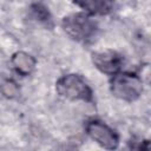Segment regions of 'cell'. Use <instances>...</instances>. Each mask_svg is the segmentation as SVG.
Masks as SVG:
<instances>
[{
	"label": "cell",
	"mask_w": 151,
	"mask_h": 151,
	"mask_svg": "<svg viewBox=\"0 0 151 151\" xmlns=\"http://www.w3.org/2000/svg\"><path fill=\"white\" fill-rule=\"evenodd\" d=\"M110 90L118 99L132 103L137 100L143 92V80L136 73L118 72L111 76Z\"/></svg>",
	"instance_id": "cell-3"
},
{
	"label": "cell",
	"mask_w": 151,
	"mask_h": 151,
	"mask_svg": "<svg viewBox=\"0 0 151 151\" xmlns=\"http://www.w3.org/2000/svg\"><path fill=\"white\" fill-rule=\"evenodd\" d=\"M92 63L101 73L113 76L120 72L124 60L118 52L113 50H105L94 52L92 54Z\"/></svg>",
	"instance_id": "cell-5"
},
{
	"label": "cell",
	"mask_w": 151,
	"mask_h": 151,
	"mask_svg": "<svg viewBox=\"0 0 151 151\" xmlns=\"http://www.w3.org/2000/svg\"><path fill=\"white\" fill-rule=\"evenodd\" d=\"M55 90L60 97L68 100L93 101V91L80 74L70 73L60 77L55 83Z\"/></svg>",
	"instance_id": "cell-2"
},
{
	"label": "cell",
	"mask_w": 151,
	"mask_h": 151,
	"mask_svg": "<svg viewBox=\"0 0 151 151\" xmlns=\"http://www.w3.org/2000/svg\"><path fill=\"white\" fill-rule=\"evenodd\" d=\"M14 70L17 71V73L21 74V76H28L29 73H32V71L35 67V59L26 53V52H17L12 55V60H11Z\"/></svg>",
	"instance_id": "cell-7"
},
{
	"label": "cell",
	"mask_w": 151,
	"mask_h": 151,
	"mask_svg": "<svg viewBox=\"0 0 151 151\" xmlns=\"http://www.w3.org/2000/svg\"><path fill=\"white\" fill-rule=\"evenodd\" d=\"M61 27L71 39L81 44L93 41L98 32L97 22L85 12L72 13L64 17L61 20Z\"/></svg>",
	"instance_id": "cell-1"
},
{
	"label": "cell",
	"mask_w": 151,
	"mask_h": 151,
	"mask_svg": "<svg viewBox=\"0 0 151 151\" xmlns=\"http://www.w3.org/2000/svg\"><path fill=\"white\" fill-rule=\"evenodd\" d=\"M1 87H6V88H7V91H4V92H2V93H4L5 96H7V97H13V96L17 94V86H15V84L12 83V81H6L5 84H2Z\"/></svg>",
	"instance_id": "cell-9"
},
{
	"label": "cell",
	"mask_w": 151,
	"mask_h": 151,
	"mask_svg": "<svg viewBox=\"0 0 151 151\" xmlns=\"http://www.w3.org/2000/svg\"><path fill=\"white\" fill-rule=\"evenodd\" d=\"M85 131L92 140L106 150H114L119 145V137L116 131L98 119L88 120Z\"/></svg>",
	"instance_id": "cell-4"
},
{
	"label": "cell",
	"mask_w": 151,
	"mask_h": 151,
	"mask_svg": "<svg viewBox=\"0 0 151 151\" xmlns=\"http://www.w3.org/2000/svg\"><path fill=\"white\" fill-rule=\"evenodd\" d=\"M73 2L90 15L109 14L114 5V0H73Z\"/></svg>",
	"instance_id": "cell-6"
},
{
	"label": "cell",
	"mask_w": 151,
	"mask_h": 151,
	"mask_svg": "<svg viewBox=\"0 0 151 151\" xmlns=\"http://www.w3.org/2000/svg\"><path fill=\"white\" fill-rule=\"evenodd\" d=\"M31 8H32V12H33L34 17L38 18L41 22L47 24L48 21H51V15H50L47 8L42 4H39V2L38 4H33Z\"/></svg>",
	"instance_id": "cell-8"
}]
</instances>
